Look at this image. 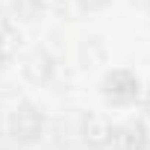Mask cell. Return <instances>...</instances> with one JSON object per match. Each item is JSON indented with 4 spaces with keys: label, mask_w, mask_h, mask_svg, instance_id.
<instances>
[{
    "label": "cell",
    "mask_w": 150,
    "mask_h": 150,
    "mask_svg": "<svg viewBox=\"0 0 150 150\" xmlns=\"http://www.w3.org/2000/svg\"><path fill=\"white\" fill-rule=\"evenodd\" d=\"M44 129V118L33 109V106H21L15 115H12V132L15 138L21 141H35Z\"/></svg>",
    "instance_id": "1"
},
{
    "label": "cell",
    "mask_w": 150,
    "mask_h": 150,
    "mask_svg": "<svg viewBox=\"0 0 150 150\" xmlns=\"http://www.w3.org/2000/svg\"><path fill=\"white\" fill-rule=\"evenodd\" d=\"M106 91H109V97H115L118 103H127V100H132V97L138 94V80L129 77L127 71H118V74H112V77L106 80Z\"/></svg>",
    "instance_id": "2"
},
{
    "label": "cell",
    "mask_w": 150,
    "mask_h": 150,
    "mask_svg": "<svg viewBox=\"0 0 150 150\" xmlns=\"http://www.w3.org/2000/svg\"><path fill=\"white\" fill-rule=\"evenodd\" d=\"M109 147L112 150H141L144 147V129L141 127H118V129H109Z\"/></svg>",
    "instance_id": "3"
},
{
    "label": "cell",
    "mask_w": 150,
    "mask_h": 150,
    "mask_svg": "<svg viewBox=\"0 0 150 150\" xmlns=\"http://www.w3.org/2000/svg\"><path fill=\"white\" fill-rule=\"evenodd\" d=\"M15 41H18V35H15L12 30H3V33H0V56H9V53L15 50Z\"/></svg>",
    "instance_id": "4"
},
{
    "label": "cell",
    "mask_w": 150,
    "mask_h": 150,
    "mask_svg": "<svg viewBox=\"0 0 150 150\" xmlns=\"http://www.w3.org/2000/svg\"><path fill=\"white\" fill-rule=\"evenodd\" d=\"M35 6H38V0H15V9H21L24 15H33Z\"/></svg>",
    "instance_id": "5"
}]
</instances>
